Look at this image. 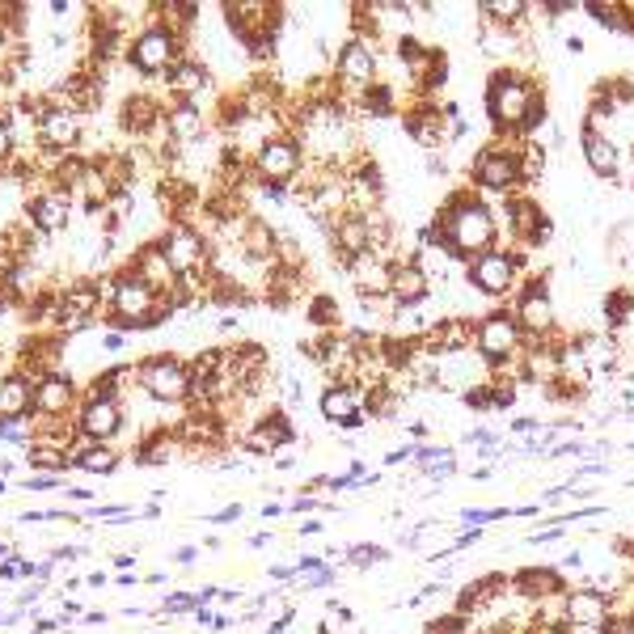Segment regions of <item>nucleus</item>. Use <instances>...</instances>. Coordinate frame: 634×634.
Instances as JSON below:
<instances>
[{
    "label": "nucleus",
    "instance_id": "6e6d98bb",
    "mask_svg": "<svg viewBox=\"0 0 634 634\" xmlns=\"http://www.w3.org/2000/svg\"><path fill=\"white\" fill-rule=\"evenodd\" d=\"M85 584H90V588H102V584H106V575H102V571H94V575H85Z\"/></svg>",
    "mask_w": 634,
    "mask_h": 634
},
{
    "label": "nucleus",
    "instance_id": "7c9ffc66",
    "mask_svg": "<svg viewBox=\"0 0 634 634\" xmlns=\"http://www.w3.org/2000/svg\"><path fill=\"white\" fill-rule=\"evenodd\" d=\"M545 157H550V148L541 141H520V178H524V187L545 178Z\"/></svg>",
    "mask_w": 634,
    "mask_h": 634
},
{
    "label": "nucleus",
    "instance_id": "72a5a7b5",
    "mask_svg": "<svg viewBox=\"0 0 634 634\" xmlns=\"http://www.w3.org/2000/svg\"><path fill=\"white\" fill-rule=\"evenodd\" d=\"M427 482H448V478H457V457H445V461H432L427 470H423Z\"/></svg>",
    "mask_w": 634,
    "mask_h": 634
},
{
    "label": "nucleus",
    "instance_id": "5fc2aeb1",
    "mask_svg": "<svg viewBox=\"0 0 634 634\" xmlns=\"http://www.w3.org/2000/svg\"><path fill=\"white\" fill-rule=\"evenodd\" d=\"M487 478H491V466H482V470L470 474V482H487Z\"/></svg>",
    "mask_w": 634,
    "mask_h": 634
},
{
    "label": "nucleus",
    "instance_id": "b1692460",
    "mask_svg": "<svg viewBox=\"0 0 634 634\" xmlns=\"http://www.w3.org/2000/svg\"><path fill=\"white\" fill-rule=\"evenodd\" d=\"M520 381H538V385H554L563 381V343L559 339H545V343H529L520 352Z\"/></svg>",
    "mask_w": 634,
    "mask_h": 634
},
{
    "label": "nucleus",
    "instance_id": "6e6552de",
    "mask_svg": "<svg viewBox=\"0 0 634 634\" xmlns=\"http://www.w3.org/2000/svg\"><path fill=\"white\" fill-rule=\"evenodd\" d=\"M165 250L169 267L178 271V280L190 283V280H208V267H211V241L204 237V229H195L187 220L169 225L165 237H157Z\"/></svg>",
    "mask_w": 634,
    "mask_h": 634
},
{
    "label": "nucleus",
    "instance_id": "dca6fc26",
    "mask_svg": "<svg viewBox=\"0 0 634 634\" xmlns=\"http://www.w3.org/2000/svg\"><path fill=\"white\" fill-rule=\"evenodd\" d=\"M567 626H605L613 617V592L601 584H575L563 596Z\"/></svg>",
    "mask_w": 634,
    "mask_h": 634
},
{
    "label": "nucleus",
    "instance_id": "603ef678",
    "mask_svg": "<svg viewBox=\"0 0 634 634\" xmlns=\"http://www.w3.org/2000/svg\"><path fill=\"white\" fill-rule=\"evenodd\" d=\"M132 563H136V554H115V567H123V571H132Z\"/></svg>",
    "mask_w": 634,
    "mask_h": 634
},
{
    "label": "nucleus",
    "instance_id": "052dcab7",
    "mask_svg": "<svg viewBox=\"0 0 634 634\" xmlns=\"http://www.w3.org/2000/svg\"><path fill=\"white\" fill-rule=\"evenodd\" d=\"M360 634H373V631H360Z\"/></svg>",
    "mask_w": 634,
    "mask_h": 634
},
{
    "label": "nucleus",
    "instance_id": "58836bf2",
    "mask_svg": "<svg viewBox=\"0 0 634 634\" xmlns=\"http://www.w3.org/2000/svg\"><path fill=\"white\" fill-rule=\"evenodd\" d=\"M241 512H246L241 503H229V508H220V512H211V517H208V524H237V520H241Z\"/></svg>",
    "mask_w": 634,
    "mask_h": 634
},
{
    "label": "nucleus",
    "instance_id": "49530a36",
    "mask_svg": "<svg viewBox=\"0 0 634 634\" xmlns=\"http://www.w3.org/2000/svg\"><path fill=\"white\" fill-rule=\"evenodd\" d=\"M322 533V520H305V524H297V538H318Z\"/></svg>",
    "mask_w": 634,
    "mask_h": 634
},
{
    "label": "nucleus",
    "instance_id": "a211bd4d",
    "mask_svg": "<svg viewBox=\"0 0 634 634\" xmlns=\"http://www.w3.org/2000/svg\"><path fill=\"white\" fill-rule=\"evenodd\" d=\"M432 297V276H427V267H423L415 254L410 259H398L394 262V283H389V305L398 309V313H410V309H419L423 301Z\"/></svg>",
    "mask_w": 634,
    "mask_h": 634
},
{
    "label": "nucleus",
    "instance_id": "2eb2a0df",
    "mask_svg": "<svg viewBox=\"0 0 634 634\" xmlns=\"http://www.w3.org/2000/svg\"><path fill=\"white\" fill-rule=\"evenodd\" d=\"M318 406H322V419L343 427V432H360L368 423V410H364V398H360L355 381H330L326 389H322V398H318Z\"/></svg>",
    "mask_w": 634,
    "mask_h": 634
},
{
    "label": "nucleus",
    "instance_id": "0eeeda50",
    "mask_svg": "<svg viewBox=\"0 0 634 634\" xmlns=\"http://www.w3.org/2000/svg\"><path fill=\"white\" fill-rule=\"evenodd\" d=\"M301 174H305V148L297 136H276V141H267L250 157V178L259 183L262 190H288L301 183Z\"/></svg>",
    "mask_w": 634,
    "mask_h": 634
},
{
    "label": "nucleus",
    "instance_id": "a878e982",
    "mask_svg": "<svg viewBox=\"0 0 634 634\" xmlns=\"http://www.w3.org/2000/svg\"><path fill=\"white\" fill-rule=\"evenodd\" d=\"M292 436H297V432H292V419H288L283 410H267L259 427L246 436V448H250L254 457H271L280 445H292Z\"/></svg>",
    "mask_w": 634,
    "mask_h": 634
},
{
    "label": "nucleus",
    "instance_id": "c9c22d12",
    "mask_svg": "<svg viewBox=\"0 0 634 634\" xmlns=\"http://www.w3.org/2000/svg\"><path fill=\"white\" fill-rule=\"evenodd\" d=\"M13 123H9V115H4V111H0V165L9 162V157H13Z\"/></svg>",
    "mask_w": 634,
    "mask_h": 634
},
{
    "label": "nucleus",
    "instance_id": "3c124183",
    "mask_svg": "<svg viewBox=\"0 0 634 634\" xmlns=\"http://www.w3.org/2000/svg\"><path fill=\"white\" fill-rule=\"evenodd\" d=\"M567 634H605V626H567Z\"/></svg>",
    "mask_w": 634,
    "mask_h": 634
},
{
    "label": "nucleus",
    "instance_id": "39448f33",
    "mask_svg": "<svg viewBox=\"0 0 634 634\" xmlns=\"http://www.w3.org/2000/svg\"><path fill=\"white\" fill-rule=\"evenodd\" d=\"M466 283H470L478 297H491V301H508L512 292H520L524 283V254L512 246H495L487 254L466 262Z\"/></svg>",
    "mask_w": 634,
    "mask_h": 634
},
{
    "label": "nucleus",
    "instance_id": "37998d69",
    "mask_svg": "<svg viewBox=\"0 0 634 634\" xmlns=\"http://www.w3.org/2000/svg\"><path fill=\"white\" fill-rule=\"evenodd\" d=\"M423 169H427L432 178H445V174H448V162H445V157H440V153H432V157L423 162Z\"/></svg>",
    "mask_w": 634,
    "mask_h": 634
},
{
    "label": "nucleus",
    "instance_id": "09e8293b",
    "mask_svg": "<svg viewBox=\"0 0 634 634\" xmlns=\"http://www.w3.org/2000/svg\"><path fill=\"white\" fill-rule=\"evenodd\" d=\"M195 559H199V550H195V545H183V550L174 554V563H195Z\"/></svg>",
    "mask_w": 634,
    "mask_h": 634
},
{
    "label": "nucleus",
    "instance_id": "aec40b11",
    "mask_svg": "<svg viewBox=\"0 0 634 634\" xmlns=\"http://www.w3.org/2000/svg\"><path fill=\"white\" fill-rule=\"evenodd\" d=\"M512 592L529 610H538V605L554 601V596H567V580L559 567H520L512 575Z\"/></svg>",
    "mask_w": 634,
    "mask_h": 634
},
{
    "label": "nucleus",
    "instance_id": "5701e85b",
    "mask_svg": "<svg viewBox=\"0 0 634 634\" xmlns=\"http://www.w3.org/2000/svg\"><path fill=\"white\" fill-rule=\"evenodd\" d=\"M25 216H30L34 233H43V237L64 233V229H69V216H72L69 190L51 187V190H39V195H30V204H25Z\"/></svg>",
    "mask_w": 634,
    "mask_h": 634
},
{
    "label": "nucleus",
    "instance_id": "8fccbe9b",
    "mask_svg": "<svg viewBox=\"0 0 634 634\" xmlns=\"http://www.w3.org/2000/svg\"><path fill=\"white\" fill-rule=\"evenodd\" d=\"M246 545H250V550H262V545H271V533H254V538L246 541Z\"/></svg>",
    "mask_w": 634,
    "mask_h": 634
},
{
    "label": "nucleus",
    "instance_id": "cd10ccee",
    "mask_svg": "<svg viewBox=\"0 0 634 634\" xmlns=\"http://www.w3.org/2000/svg\"><path fill=\"white\" fill-rule=\"evenodd\" d=\"M72 466L81 474H94V478H106L123 466V453L115 445H94V440H81L76 436V453H72Z\"/></svg>",
    "mask_w": 634,
    "mask_h": 634
},
{
    "label": "nucleus",
    "instance_id": "7ed1b4c3",
    "mask_svg": "<svg viewBox=\"0 0 634 634\" xmlns=\"http://www.w3.org/2000/svg\"><path fill=\"white\" fill-rule=\"evenodd\" d=\"M174 313V301H165L157 288H148L141 276H132L127 267L118 271L115 280H111V313H106V322L123 334H132V330H148L165 322Z\"/></svg>",
    "mask_w": 634,
    "mask_h": 634
},
{
    "label": "nucleus",
    "instance_id": "f3484780",
    "mask_svg": "<svg viewBox=\"0 0 634 634\" xmlns=\"http://www.w3.org/2000/svg\"><path fill=\"white\" fill-rule=\"evenodd\" d=\"M76 141H81V111L72 102H48L39 111V144L64 157Z\"/></svg>",
    "mask_w": 634,
    "mask_h": 634
},
{
    "label": "nucleus",
    "instance_id": "6ab92c4d",
    "mask_svg": "<svg viewBox=\"0 0 634 634\" xmlns=\"http://www.w3.org/2000/svg\"><path fill=\"white\" fill-rule=\"evenodd\" d=\"M512 592V575H503V571H491V575H478L470 584L457 592V613H466V617H482V613L499 610V601Z\"/></svg>",
    "mask_w": 634,
    "mask_h": 634
},
{
    "label": "nucleus",
    "instance_id": "79ce46f5",
    "mask_svg": "<svg viewBox=\"0 0 634 634\" xmlns=\"http://www.w3.org/2000/svg\"><path fill=\"white\" fill-rule=\"evenodd\" d=\"M541 499H533V503H520V508H512V517H520V520H541Z\"/></svg>",
    "mask_w": 634,
    "mask_h": 634
},
{
    "label": "nucleus",
    "instance_id": "c85d7f7f",
    "mask_svg": "<svg viewBox=\"0 0 634 634\" xmlns=\"http://www.w3.org/2000/svg\"><path fill=\"white\" fill-rule=\"evenodd\" d=\"M584 13L592 18V22L605 25V30H613V34H634L631 4H613V0H592V4H584Z\"/></svg>",
    "mask_w": 634,
    "mask_h": 634
},
{
    "label": "nucleus",
    "instance_id": "2f4dec72",
    "mask_svg": "<svg viewBox=\"0 0 634 634\" xmlns=\"http://www.w3.org/2000/svg\"><path fill=\"white\" fill-rule=\"evenodd\" d=\"M389 559V550L385 545H373V541H352L347 550H343V563L355 567V571H368V567L385 563Z\"/></svg>",
    "mask_w": 634,
    "mask_h": 634
},
{
    "label": "nucleus",
    "instance_id": "f03ea898",
    "mask_svg": "<svg viewBox=\"0 0 634 634\" xmlns=\"http://www.w3.org/2000/svg\"><path fill=\"white\" fill-rule=\"evenodd\" d=\"M541 102H545V94H541L538 76L517 69V64H499L491 72V81H487V94H482L487 118L503 141H524L529 118H533Z\"/></svg>",
    "mask_w": 634,
    "mask_h": 634
},
{
    "label": "nucleus",
    "instance_id": "c03bdc74",
    "mask_svg": "<svg viewBox=\"0 0 634 634\" xmlns=\"http://www.w3.org/2000/svg\"><path fill=\"white\" fill-rule=\"evenodd\" d=\"M102 347H106V352H123V347H127V334H118V330H111V334L102 339Z\"/></svg>",
    "mask_w": 634,
    "mask_h": 634
},
{
    "label": "nucleus",
    "instance_id": "1a4fd4ad",
    "mask_svg": "<svg viewBox=\"0 0 634 634\" xmlns=\"http://www.w3.org/2000/svg\"><path fill=\"white\" fill-rule=\"evenodd\" d=\"M178 60H183V39L174 30H165L162 22H148L144 30L132 34L127 64L141 72V76H169Z\"/></svg>",
    "mask_w": 634,
    "mask_h": 634
},
{
    "label": "nucleus",
    "instance_id": "a19ab883",
    "mask_svg": "<svg viewBox=\"0 0 634 634\" xmlns=\"http://www.w3.org/2000/svg\"><path fill=\"white\" fill-rule=\"evenodd\" d=\"M406 461H415V445H402L385 453V466H406Z\"/></svg>",
    "mask_w": 634,
    "mask_h": 634
},
{
    "label": "nucleus",
    "instance_id": "864d4df0",
    "mask_svg": "<svg viewBox=\"0 0 634 634\" xmlns=\"http://www.w3.org/2000/svg\"><path fill=\"white\" fill-rule=\"evenodd\" d=\"M115 584H118V588H132V584H141V580H136V575H132V571H123V575H118Z\"/></svg>",
    "mask_w": 634,
    "mask_h": 634
},
{
    "label": "nucleus",
    "instance_id": "4be33fe9",
    "mask_svg": "<svg viewBox=\"0 0 634 634\" xmlns=\"http://www.w3.org/2000/svg\"><path fill=\"white\" fill-rule=\"evenodd\" d=\"M580 153H584V165L596 174V178L617 183V174H622V153H617V141H613L605 127L584 123V132H580Z\"/></svg>",
    "mask_w": 634,
    "mask_h": 634
},
{
    "label": "nucleus",
    "instance_id": "bf43d9fd",
    "mask_svg": "<svg viewBox=\"0 0 634 634\" xmlns=\"http://www.w3.org/2000/svg\"><path fill=\"white\" fill-rule=\"evenodd\" d=\"M626 487H634V478H631V482H626Z\"/></svg>",
    "mask_w": 634,
    "mask_h": 634
},
{
    "label": "nucleus",
    "instance_id": "bb28decb",
    "mask_svg": "<svg viewBox=\"0 0 634 634\" xmlns=\"http://www.w3.org/2000/svg\"><path fill=\"white\" fill-rule=\"evenodd\" d=\"M165 132L174 144H190L204 132V106L199 97H174V106L165 111Z\"/></svg>",
    "mask_w": 634,
    "mask_h": 634
},
{
    "label": "nucleus",
    "instance_id": "9b49d317",
    "mask_svg": "<svg viewBox=\"0 0 634 634\" xmlns=\"http://www.w3.org/2000/svg\"><path fill=\"white\" fill-rule=\"evenodd\" d=\"M136 385L153 402H187L195 394V376L190 364L178 355H148L136 364Z\"/></svg>",
    "mask_w": 634,
    "mask_h": 634
},
{
    "label": "nucleus",
    "instance_id": "c756f323",
    "mask_svg": "<svg viewBox=\"0 0 634 634\" xmlns=\"http://www.w3.org/2000/svg\"><path fill=\"white\" fill-rule=\"evenodd\" d=\"M524 18H529L524 0H487V4H478V22H491L499 30H517Z\"/></svg>",
    "mask_w": 634,
    "mask_h": 634
},
{
    "label": "nucleus",
    "instance_id": "4c0bfd02",
    "mask_svg": "<svg viewBox=\"0 0 634 634\" xmlns=\"http://www.w3.org/2000/svg\"><path fill=\"white\" fill-rule=\"evenodd\" d=\"M605 634H634V613H613L605 622Z\"/></svg>",
    "mask_w": 634,
    "mask_h": 634
},
{
    "label": "nucleus",
    "instance_id": "ea45409f",
    "mask_svg": "<svg viewBox=\"0 0 634 634\" xmlns=\"http://www.w3.org/2000/svg\"><path fill=\"white\" fill-rule=\"evenodd\" d=\"M478 541H482V529H466V533H457V538H453V550H457V554H466V550L478 545Z\"/></svg>",
    "mask_w": 634,
    "mask_h": 634
},
{
    "label": "nucleus",
    "instance_id": "f257e3e1",
    "mask_svg": "<svg viewBox=\"0 0 634 634\" xmlns=\"http://www.w3.org/2000/svg\"><path fill=\"white\" fill-rule=\"evenodd\" d=\"M499 220H495V208L478 195V190H457L448 195L436 220L423 229V250H440L445 259H453L457 267H466L470 259L495 250L499 241Z\"/></svg>",
    "mask_w": 634,
    "mask_h": 634
},
{
    "label": "nucleus",
    "instance_id": "412c9836",
    "mask_svg": "<svg viewBox=\"0 0 634 634\" xmlns=\"http://www.w3.org/2000/svg\"><path fill=\"white\" fill-rule=\"evenodd\" d=\"M76 415V385L64 373H43L34 381V419H64Z\"/></svg>",
    "mask_w": 634,
    "mask_h": 634
},
{
    "label": "nucleus",
    "instance_id": "20e7f679",
    "mask_svg": "<svg viewBox=\"0 0 634 634\" xmlns=\"http://www.w3.org/2000/svg\"><path fill=\"white\" fill-rule=\"evenodd\" d=\"M524 347H529V339H524V330H520L512 309H491V313L474 318V352H478V360L491 373L517 364Z\"/></svg>",
    "mask_w": 634,
    "mask_h": 634
},
{
    "label": "nucleus",
    "instance_id": "473e14b6",
    "mask_svg": "<svg viewBox=\"0 0 634 634\" xmlns=\"http://www.w3.org/2000/svg\"><path fill=\"white\" fill-rule=\"evenodd\" d=\"M309 322H313V326H334V322H339V305H334V297H313Z\"/></svg>",
    "mask_w": 634,
    "mask_h": 634
},
{
    "label": "nucleus",
    "instance_id": "4d7b16f0",
    "mask_svg": "<svg viewBox=\"0 0 634 634\" xmlns=\"http://www.w3.org/2000/svg\"><path fill=\"white\" fill-rule=\"evenodd\" d=\"M0 559H13V550H9V541H0Z\"/></svg>",
    "mask_w": 634,
    "mask_h": 634
},
{
    "label": "nucleus",
    "instance_id": "ddd939ff",
    "mask_svg": "<svg viewBox=\"0 0 634 634\" xmlns=\"http://www.w3.org/2000/svg\"><path fill=\"white\" fill-rule=\"evenodd\" d=\"M343 271H347V280H352L355 297H360L364 305L389 301V283H394V259H389V254H381V250H368V254H360V259L347 262Z\"/></svg>",
    "mask_w": 634,
    "mask_h": 634
},
{
    "label": "nucleus",
    "instance_id": "423d86ee",
    "mask_svg": "<svg viewBox=\"0 0 634 634\" xmlns=\"http://www.w3.org/2000/svg\"><path fill=\"white\" fill-rule=\"evenodd\" d=\"M470 183L474 190L503 195V199L517 195V190L524 187V178H520V141L482 144L470 162Z\"/></svg>",
    "mask_w": 634,
    "mask_h": 634
},
{
    "label": "nucleus",
    "instance_id": "f704fd0d",
    "mask_svg": "<svg viewBox=\"0 0 634 634\" xmlns=\"http://www.w3.org/2000/svg\"><path fill=\"white\" fill-rule=\"evenodd\" d=\"M25 491H60L64 487V478L60 474H39V478H22Z\"/></svg>",
    "mask_w": 634,
    "mask_h": 634
},
{
    "label": "nucleus",
    "instance_id": "a18cd8bd",
    "mask_svg": "<svg viewBox=\"0 0 634 634\" xmlns=\"http://www.w3.org/2000/svg\"><path fill=\"white\" fill-rule=\"evenodd\" d=\"M541 423L533 419V415H517V419H512V432H538Z\"/></svg>",
    "mask_w": 634,
    "mask_h": 634
},
{
    "label": "nucleus",
    "instance_id": "13d9d810",
    "mask_svg": "<svg viewBox=\"0 0 634 634\" xmlns=\"http://www.w3.org/2000/svg\"><path fill=\"white\" fill-rule=\"evenodd\" d=\"M617 550H626V554H631V563H634V541H622Z\"/></svg>",
    "mask_w": 634,
    "mask_h": 634
},
{
    "label": "nucleus",
    "instance_id": "f8f14e48",
    "mask_svg": "<svg viewBox=\"0 0 634 634\" xmlns=\"http://www.w3.org/2000/svg\"><path fill=\"white\" fill-rule=\"evenodd\" d=\"M376 69H381V55H376L373 39L347 34L339 55H334V85H339V90H355V97H360L364 90H373L376 81H381Z\"/></svg>",
    "mask_w": 634,
    "mask_h": 634
},
{
    "label": "nucleus",
    "instance_id": "9d476101",
    "mask_svg": "<svg viewBox=\"0 0 634 634\" xmlns=\"http://www.w3.org/2000/svg\"><path fill=\"white\" fill-rule=\"evenodd\" d=\"M512 313H517V322L529 343L554 339V330H559V309H554V297H550V280H545V276H524L517 301H512Z\"/></svg>",
    "mask_w": 634,
    "mask_h": 634
},
{
    "label": "nucleus",
    "instance_id": "4468645a",
    "mask_svg": "<svg viewBox=\"0 0 634 634\" xmlns=\"http://www.w3.org/2000/svg\"><path fill=\"white\" fill-rule=\"evenodd\" d=\"M76 436L81 440H94V445H106L123 432V402L118 398H85L76 406Z\"/></svg>",
    "mask_w": 634,
    "mask_h": 634
},
{
    "label": "nucleus",
    "instance_id": "de8ad7c7",
    "mask_svg": "<svg viewBox=\"0 0 634 634\" xmlns=\"http://www.w3.org/2000/svg\"><path fill=\"white\" fill-rule=\"evenodd\" d=\"M283 512H288V508H280V503H262V512H259V517H262V520H280Z\"/></svg>",
    "mask_w": 634,
    "mask_h": 634
},
{
    "label": "nucleus",
    "instance_id": "e433bc0d",
    "mask_svg": "<svg viewBox=\"0 0 634 634\" xmlns=\"http://www.w3.org/2000/svg\"><path fill=\"white\" fill-rule=\"evenodd\" d=\"M334 584H339V571H334V567H322L318 575H309V580H305V592H318V588H334Z\"/></svg>",
    "mask_w": 634,
    "mask_h": 634
},
{
    "label": "nucleus",
    "instance_id": "393cba45",
    "mask_svg": "<svg viewBox=\"0 0 634 634\" xmlns=\"http://www.w3.org/2000/svg\"><path fill=\"white\" fill-rule=\"evenodd\" d=\"M34 381L30 373H4L0 376V419H25L34 415Z\"/></svg>",
    "mask_w": 634,
    "mask_h": 634
}]
</instances>
